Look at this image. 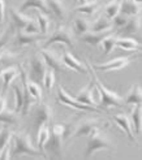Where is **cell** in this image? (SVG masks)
Listing matches in <instances>:
<instances>
[{"label": "cell", "instance_id": "cell-30", "mask_svg": "<svg viewBox=\"0 0 142 160\" xmlns=\"http://www.w3.org/2000/svg\"><path fill=\"white\" fill-rule=\"evenodd\" d=\"M90 30V21L86 17H77L73 21V33L77 35H82Z\"/></svg>", "mask_w": 142, "mask_h": 160}, {"label": "cell", "instance_id": "cell-8", "mask_svg": "<svg viewBox=\"0 0 142 160\" xmlns=\"http://www.w3.org/2000/svg\"><path fill=\"white\" fill-rule=\"evenodd\" d=\"M52 108L48 103H37L34 108V125L35 128H39L44 124H50L52 120Z\"/></svg>", "mask_w": 142, "mask_h": 160}, {"label": "cell", "instance_id": "cell-40", "mask_svg": "<svg viewBox=\"0 0 142 160\" xmlns=\"http://www.w3.org/2000/svg\"><path fill=\"white\" fill-rule=\"evenodd\" d=\"M11 158H12V155H11V142H9L5 147H3L2 150H0V160L11 159Z\"/></svg>", "mask_w": 142, "mask_h": 160}, {"label": "cell", "instance_id": "cell-36", "mask_svg": "<svg viewBox=\"0 0 142 160\" xmlns=\"http://www.w3.org/2000/svg\"><path fill=\"white\" fill-rule=\"evenodd\" d=\"M53 83H55V73L52 69H46V73L43 76V79H42V85L44 86V89L47 91H51L52 87H53Z\"/></svg>", "mask_w": 142, "mask_h": 160}, {"label": "cell", "instance_id": "cell-27", "mask_svg": "<svg viewBox=\"0 0 142 160\" xmlns=\"http://www.w3.org/2000/svg\"><path fill=\"white\" fill-rule=\"evenodd\" d=\"M141 29V20L138 16H133V17H129L128 21L125 22V25L119 29L123 34H136L138 33Z\"/></svg>", "mask_w": 142, "mask_h": 160}, {"label": "cell", "instance_id": "cell-43", "mask_svg": "<svg viewBox=\"0 0 142 160\" xmlns=\"http://www.w3.org/2000/svg\"><path fill=\"white\" fill-rule=\"evenodd\" d=\"M3 56H4V50H0V60L3 59Z\"/></svg>", "mask_w": 142, "mask_h": 160}, {"label": "cell", "instance_id": "cell-23", "mask_svg": "<svg viewBox=\"0 0 142 160\" xmlns=\"http://www.w3.org/2000/svg\"><path fill=\"white\" fill-rule=\"evenodd\" d=\"M47 5H48L50 13H53L59 20L64 21L67 18V8L61 0H47Z\"/></svg>", "mask_w": 142, "mask_h": 160}, {"label": "cell", "instance_id": "cell-42", "mask_svg": "<svg viewBox=\"0 0 142 160\" xmlns=\"http://www.w3.org/2000/svg\"><path fill=\"white\" fill-rule=\"evenodd\" d=\"M7 108V97L5 95H0V112Z\"/></svg>", "mask_w": 142, "mask_h": 160}, {"label": "cell", "instance_id": "cell-12", "mask_svg": "<svg viewBox=\"0 0 142 160\" xmlns=\"http://www.w3.org/2000/svg\"><path fill=\"white\" fill-rule=\"evenodd\" d=\"M14 44L16 46H30V44H34V43H38L41 39H43L46 35L43 34H29V33H25L22 30H16L14 33Z\"/></svg>", "mask_w": 142, "mask_h": 160}, {"label": "cell", "instance_id": "cell-9", "mask_svg": "<svg viewBox=\"0 0 142 160\" xmlns=\"http://www.w3.org/2000/svg\"><path fill=\"white\" fill-rule=\"evenodd\" d=\"M41 56H42V59L44 60L47 68H50L52 70H58V72H65V70H68V68L64 65V62H63L61 58L55 51L43 48L41 51Z\"/></svg>", "mask_w": 142, "mask_h": 160}, {"label": "cell", "instance_id": "cell-33", "mask_svg": "<svg viewBox=\"0 0 142 160\" xmlns=\"http://www.w3.org/2000/svg\"><path fill=\"white\" fill-rule=\"evenodd\" d=\"M120 3H121V0H111L109 3H107L104 7L103 16H106L108 20H112L120 11Z\"/></svg>", "mask_w": 142, "mask_h": 160}, {"label": "cell", "instance_id": "cell-10", "mask_svg": "<svg viewBox=\"0 0 142 160\" xmlns=\"http://www.w3.org/2000/svg\"><path fill=\"white\" fill-rule=\"evenodd\" d=\"M136 60V59H132L129 58V56H123V58H116L111 61L108 62H104V64H99V65H97L94 69L97 70H102V72H109V70H120L125 67H128L129 64Z\"/></svg>", "mask_w": 142, "mask_h": 160}, {"label": "cell", "instance_id": "cell-31", "mask_svg": "<svg viewBox=\"0 0 142 160\" xmlns=\"http://www.w3.org/2000/svg\"><path fill=\"white\" fill-rule=\"evenodd\" d=\"M0 122H3L4 125L12 126V125H17L18 124V117L17 113L14 111H9V109H3L0 112Z\"/></svg>", "mask_w": 142, "mask_h": 160}, {"label": "cell", "instance_id": "cell-24", "mask_svg": "<svg viewBox=\"0 0 142 160\" xmlns=\"http://www.w3.org/2000/svg\"><path fill=\"white\" fill-rule=\"evenodd\" d=\"M63 135H59V134H55V133H51L50 135V139L47 142L46 145V148H50V151L55 155V156H59L61 158V146H63Z\"/></svg>", "mask_w": 142, "mask_h": 160}, {"label": "cell", "instance_id": "cell-25", "mask_svg": "<svg viewBox=\"0 0 142 160\" xmlns=\"http://www.w3.org/2000/svg\"><path fill=\"white\" fill-rule=\"evenodd\" d=\"M116 47H119V48L125 50V51H132V52L141 51V44L132 38H117Z\"/></svg>", "mask_w": 142, "mask_h": 160}, {"label": "cell", "instance_id": "cell-6", "mask_svg": "<svg viewBox=\"0 0 142 160\" xmlns=\"http://www.w3.org/2000/svg\"><path fill=\"white\" fill-rule=\"evenodd\" d=\"M46 69H47V65H46L44 60L42 59V56L41 55H33L29 60V76H28V78L30 81H34V82L41 85L43 76L46 73Z\"/></svg>", "mask_w": 142, "mask_h": 160}, {"label": "cell", "instance_id": "cell-1", "mask_svg": "<svg viewBox=\"0 0 142 160\" xmlns=\"http://www.w3.org/2000/svg\"><path fill=\"white\" fill-rule=\"evenodd\" d=\"M85 64L88 65L89 69V74L91 76V79L94 82V86L97 87V90L99 92V97H100V107L102 108H111V107H123L124 106V100L120 97L119 94H116L115 91L107 89V87L102 83V81L98 78L97 73H95V69H94L90 62L88 60H85Z\"/></svg>", "mask_w": 142, "mask_h": 160}, {"label": "cell", "instance_id": "cell-3", "mask_svg": "<svg viewBox=\"0 0 142 160\" xmlns=\"http://www.w3.org/2000/svg\"><path fill=\"white\" fill-rule=\"evenodd\" d=\"M112 148H114L112 141L103 132L97 130L89 137L86 150H85V158H90L95 152H98V151H109Z\"/></svg>", "mask_w": 142, "mask_h": 160}, {"label": "cell", "instance_id": "cell-4", "mask_svg": "<svg viewBox=\"0 0 142 160\" xmlns=\"http://www.w3.org/2000/svg\"><path fill=\"white\" fill-rule=\"evenodd\" d=\"M64 44L68 46L70 48L74 47L76 39H74V33L73 30L68 26H60L53 33L46 39V42L43 43V48H48L51 44Z\"/></svg>", "mask_w": 142, "mask_h": 160}, {"label": "cell", "instance_id": "cell-35", "mask_svg": "<svg viewBox=\"0 0 142 160\" xmlns=\"http://www.w3.org/2000/svg\"><path fill=\"white\" fill-rule=\"evenodd\" d=\"M16 33V28L13 26V23L11 22L9 23V26H8L2 34H0V50H4V47L5 44H8L11 42V39L13 38Z\"/></svg>", "mask_w": 142, "mask_h": 160}, {"label": "cell", "instance_id": "cell-7", "mask_svg": "<svg viewBox=\"0 0 142 160\" xmlns=\"http://www.w3.org/2000/svg\"><path fill=\"white\" fill-rule=\"evenodd\" d=\"M100 128V121L97 118H88L84 120L80 124H77L73 128V132L70 134L72 138H80V137H90V135L99 130Z\"/></svg>", "mask_w": 142, "mask_h": 160}, {"label": "cell", "instance_id": "cell-15", "mask_svg": "<svg viewBox=\"0 0 142 160\" xmlns=\"http://www.w3.org/2000/svg\"><path fill=\"white\" fill-rule=\"evenodd\" d=\"M109 33H112L111 29L106 30V31H91V30H89L88 33L80 35V39L82 42L90 44L91 47H97L102 42V39H103L104 37H107Z\"/></svg>", "mask_w": 142, "mask_h": 160}, {"label": "cell", "instance_id": "cell-18", "mask_svg": "<svg viewBox=\"0 0 142 160\" xmlns=\"http://www.w3.org/2000/svg\"><path fill=\"white\" fill-rule=\"evenodd\" d=\"M9 12H11V17H12V23L16 28V30H23L28 23L33 20V18H30L29 16L23 14L21 11L14 9V8H11Z\"/></svg>", "mask_w": 142, "mask_h": 160}, {"label": "cell", "instance_id": "cell-20", "mask_svg": "<svg viewBox=\"0 0 142 160\" xmlns=\"http://www.w3.org/2000/svg\"><path fill=\"white\" fill-rule=\"evenodd\" d=\"M124 104L128 106H141L142 100V94H141V87L138 85H133L130 87V90L124 95Z\"/></svg>", "mask_w": 142, "mask_h": 160}, {"label": "cell", "instance_id": "cell-45", "mask_svg": "<svg viewBox=\"0 0 142 160\" xmlns=\"http://www.w3.org/2000/svg\"><path fill=\"white\" fill-rule=\"evenodd\" d=\"M133 2H136V3H138V4H139V3H141V0H133Z\"/></svg>", "mask_w": 142, "mask_h": 160}, {"label": "cell", "instance_id": "cell-41", "mask_svg": "<svg viewBox=\"0 0 142 160\" xmlns=\"http://www.w3.org/2000/svg\"><path fill=\"white\" fill-rule=\"evenodd\" d=\"M4 13H5V2L0 0V22L4 21Z\"/></svg>", "mask_w": 142, "mask_h": 160}, {"label": "cell", "instance_id": "cell-32", "mask_svg": "<svg viewBox=\"0 0 142 160\" xmlns=\"http://www.w3.org/2000/svg\"><path fill=\"white\" fill-rule=\"evenodd\" d=\"M130 121H132L134 135H139L141 133V107L139 106H134V108H133L130 115Z\"/></svg>", "mask_w": 142, "mask_h": 160}, {"label": "cell", "instance_id": "cell-19", "mask_svg": "<svg viewBox=\"0 0 142 160\" xmlns=\"http://www.w3.org/2000/svg\"><path fill=\"white\" fill-rule=\"evenodd\" d=\"M100 2H98V0H91V2H88L86 0L85 3L80 4L78 7H76L73 12H78V13H82L84 16H94L99 9H100Z\"/></svg>", "mask_w": 142, "mask_h": 160}, {"label": "cell", "instance_id": "cell-14", "mask_svg": "<svg viewBox=\"0 0 142 160\" xmlns=\"http://www.w3.org/2000/svg\"><path fill=\"white\" fill-rule=\"evenodd\" d=\"M114 121L117 124V126H120V129L128 135V138L132 141H136L134 137V132H133V126H132V121L128 115L125 113H119L114 116Z\"/></svg>", "mask_w": 142, "mask_h": 160}, {"label": "cell", "instance_id": "cell-5", "mask_svg": "<svg viewBox=\"0 0 142 160\" xmlns=\"http://www.w3.org/2000/svg\"><path fill=\"white\" fill-rule=\"evenodd\" d=\"M58 100L60 104L63 106H68L70 108H74V109H78V111H90V112H95V113H100V109L94 107V106H88V104H84V103H80L78 100H76L73 97L64 90L63 86H59L58 89Z\"/></svg>", "mask_w": 142, "mask_h": 160}, {"label": "cell", "instance_id": "cell-13", "mask_svg": "<svg viewBox=\"0 0 142 160\" xmlns=\"http://www.w3.org/2000/svg\"><path fill=\"white\" fill-rule=\"evenodd\" d=\"M18 76H20V69L13 67V65L0 69V78L3 79V92H2V95L7 94L8 89H9V86L12 85V82Z\"/></svg>", "mask_w": 142, "mask_h": 160}, {"label": "cell", "instance_id": "cell-38", "mask_svg": "<svg viewBox=\"0 0 142 160\" xmlns=\"http://www.w3.org/2000/svg\"><path fill=\"white\" fill-rule=\"evenodd\" d=\"M128 16H125V14H123V13H117L115 17L111 20V22H112V26L114 28H116V29H121L124 25H125V22L128 21Z\"/></svg>", "mask_w": 142, "mask_h": 160}, {"label": "cell", "instance_id": "cell-37", "mask_svg": "<svg viewBox=\"0 0 142 160\" xmlns=\"http://www.w3.org/2000/svg\"><path fill=\"white\" fill-rule=\"evenodd\" d=\"M12 130L9 129V126L8 125H4V128L2 130H0V150H2L3 147H5L8 143L11 142L12 139Z\"/></svg>", "mask_w": 142, "mask_h": 160}, {"label": "cell", "instance_id": "cell-17", "mask_svg": "<svg viewBox=\"0 0 142 160\" xmlns=\"http://www.w3.org/2000/svg\"><path fill=\"white\" fill-rule=\"evenodd\" d=\"M76 100H78L80 103H84V104L95 107L97 103H95V100H94V82L93 81L78 92Z\"/></svg>", "mask_w": 142, "mask_h": 160}, {"label": "cell", "instance_id": "cell-34", "mask_svg": "<svg viewBox=\"0 0 142 160\" xmlns=\"http://www.w3.org/2000/svg\"><path fill=\"white\" fill-rule=\"evenodd\" d=\"M37 17H38V26H39V33L47 35L48 34V29H50V18L48 16L44 14L42 11L37 12Z\"/></svg>", "mask_w": 142, "mask_h": 160}, {"label": "cell", "instance_id": "cell-21", "mask_svg": "<svg viewBox=\"0 0 142 160\" xmlns=\"http://www.w3.org/2000/svg\"><path fill=\"white\" fill-rule=\"evenodd\" d=\"M25 91H26V86H23L21 83H14L13 85V94H14V112L20 113L22 109L23 100H25Z\"/></svg>", "mask_w": 142, "mask_h": 160}, {"label": "cell", "instance_id": "cell-16", "mask_svg": "<svg viewBox=\"0 0 142 160\" xmlns=\"http://www.w3.org/2000/svg\"><path fill=\"white\" fill-rule=\"evenodd\" d=\"M51 135V129H50V124H44L42 126L38 128V134H37V143H38V150L41 151V154L43 156H47L46 154V145L50 139Z\"/></svg>", "mask_w": 142, "mask_h": 160}, {"label": "cell", "instance_id": "cell-28", "mask_svg": "<svg viewBox=\"0 0 142 160\" xmlns=\"http://www.w3.org/2000/svg\"><path fill=\"white\" fill-rule=\"evenodd\" d=\"M112 28V22L111 20H108L106 16H99L94 20L93 22H90V30L91 31H106Z\"/></svg>", "mask_w": 142, "mask_h": 160}, {"label": "cell", "instance_id": "cell-2", "mask_svg": "<svg viewBox=\"0 0 142 160\" xmlns=\"http://www.w3.org/2000/svg\"><path fill=\"white\" fill-rule=\"evenodd\" d=\"M13 148H11L12 156H21V155H31V156H43L37 147L33 146L30 141L29 134L26 133H13Z\"/></svg>", "mask_w": 142, "mask_h": 160}, {"label": "cell", "instance_id": "cell-44", "mask_svg": "<svg viewBox=\"0 0 142 160\" xmlns=\"http://www.w3.org/2000/svg\"><path fill=\"white\" fill-rule=\"evenodd\" d=\"M86 2V0H78V3H80V4H82V3H85Z\"/></svg>", "mask_w": 142, "mask_h": 160}, {"label": "cell", "instance_id": "cell-39", "mask_svg": "<svg viewBox=\"0 0 142 160\" xmlns=\"http://www.w3.org/2000/svg\"><path fill=\"white\" fill-rule=\"evenodd\" d=\"M22 31H25V33H29V34H38L39 33V26H38V22L35 20H31L26 28L23 29Z\"/></svg>", "mask_w": 142, "mask_h": 160}, {"label": "cell", "instance_id": "cell-22", "mask_svg": "<svg viewBox=\"0 0 142 160\" xmlns=\"http://www.w3.org/2000/svg\"><path fill=\"white\" fill-rule=\"evenodd\" d=\"M120 13L128 16V17H133V16H139L141 12V5L133 0H121L120 3Z\"/></svg>", "mask_w": 142, "mask_h": 160}, {"label": "cell", "instance_id": "cell-26", "mask_svg": "<svg viewBox=\"0 0 142 160\" xmlns=\"http://www.w3.org/2000/svg\"><path fill=\"white\" fill-rule=\"evenodd\" d=\"M29 8H37V9L42 11L43 13H50L48 5H47V0H23L20 7V11L23 12V11L29 9Z\"/></svg>", "mask_w": 142, "mask_h": 160}, {"label": "cell", "instance_id": "cell-29", "mask_svg": "<svg viewBox=\"0 0 142 160\" xmlns=\"http://www.w3.org/2000/svg\"><path fill=\"white\" fill-rule=\"evenodd\" d=\"M116 39H117V35L116 33H109L107 37H104L102 39V42L99 43L102 46V50H103V56L106 55H109L116 47Z\"/></svg>", "mask_w": 142, "mask_h": 160}, {"label": "cell", "instance_id": "cell-11", "mask_svg": "<svg viewBox=\"0 0 142 160\" xmlns=\"http://www.w3.org/2000/svg\"><path fill=\"white\" fill-rule=\"evenodd\" d=\"M61 60H63L64 65H65L68 69H72V70H74V72H78V73H81V74H89L88 67L84 65L81 61H78L69 51L64 50V52H63V55H61Z\"/></svg>", "mask_w": 142, "mask_h": 160}]
</instances>
